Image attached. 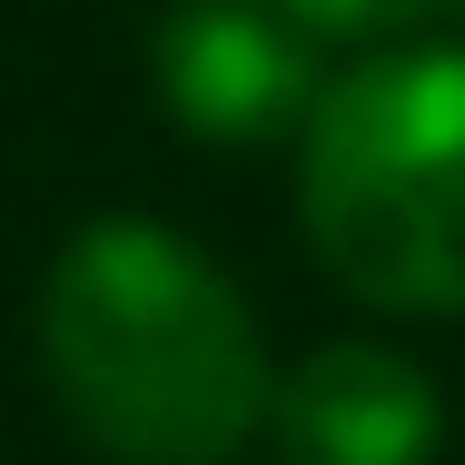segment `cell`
Masks as SVG:
<instances>
[{
    "instance_id": "2",
    "label": "cell",
    "mask_w": 465,
    "mask_h": 465,
    "mask_svg": "<svg viewBox=\"0 0 465 465\" xmlns=\"http://www.w3.org/2000/svg\"><path fill=\"white\" fill-rule=\"evenodd\" d=\"M317 268L406 317L465 307V50H376L327 80L297 149Z\"/></svg>"
},
{
    "instance_id": "5",
    "label": "cell",
    "mask_w": 465,
    "mask_h": 465,
    "mask_svg": "<svg viewBox=\"0 0 465 465\" xmlns=\"http://www.w3.org/2000/svg\"><path fill=\"white\" fill-rule=\"evenodd\" d=\"M307 40H386V30H416L436 20L446 0H278Z\"/></svg>"
},
{
    "instance_id": "4",
    "label": "cell",
    "mask_w": 465,
    "mask_h": 465,
    "mask_svg": "<svg viewBox=\"0 0 465 465\" xmlns=\"http://www.w3.org/2000/svg\"><path fill=\"white\" fill-rule=\"evenodd\" d=\"M268 426L297 465H436L446 446V396L436 376L396 347H317L307 367L268 386Z\"/></svg>"
},
{
    "instance_id": "1",
    "label": "cell",
    "mask_w": 465,
    "mask_h": 465,
    "mask_svg": "<svg viewBox=\"0 0 465 465\" xmlns=\"http://www.w3.org/2000/svg\"><path fill=\"white\" fill-rule=\"evenodd\" d=\"M60 406L119 465H228L268 426V347L238 287L149 218H99L40 287Z\"/></svg>"
},
{
    "instance_id": "3",
    "label": "cell",
    "mask_w": 465,
    "mask_h": 465,
    "mask_svg": "<svg viewBox=\"0 0 465 465\" xmlns=\"http://www.w3.org/2000/svg\"><path fill=\"white\" fill-rule=\"evenodd\" d=\"M149 80L188 139H218V149L307 129V109L327 90L317 40L278 0H169V20L149 40Z\"/></svg>"
}]
</instances>
